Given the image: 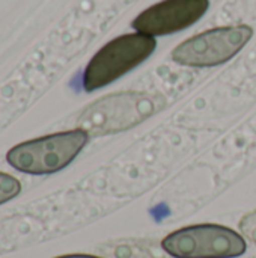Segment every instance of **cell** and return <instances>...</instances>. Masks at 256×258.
Listing matches in <instances>:
<instances>
[{
	"label": "cell",
	"instance_id": "1",
	"mask_svg": "<svg viewBox=\"0 0 256 258\" xmlns=\"http://www.w3.org/2000/svg\"><path fill=\"white\" fill-rule=\"evenodd\" d=\"M164 106L161 97L146 92H118L91 103L80 113L77 128L92 136L125 132L152 116Z\"/></svg>",
	"mask_w": 256,
	"mask_h": 258
},
{
	"label": "cell",
	"instance_id": "2",
	"mask_svg": "<svg viewBox=\"0 0 256 258\" xmlns=\"http://www.w3.org/2000/svg\"><path fill=\"white\" fill-rule=\"evenodd\" d=\"M89 135L80 128L53 133L12 147L8 163L26 174H53L68 166L88 144Z\"/></svg>",
	"mask_w": 256,
	"mask_h": 258
},
{
	"label": "cell",
	"instance_id": "3",
	"mask_svg": "<svg viewBox=\"0 0 256 258\" xmlns=\"http://www.w3.org/2000/svg\"><path fill=\"white\" fill-rule=\"evenodd\" d=\"M155 47V38L139 32L112 39L89 60L83 74L84 89L92 92L110 85L146 60Z\"/></svg>",
	"mask_w": 256,
	"mask_h": 258
},
{
	"label": "cell",
	"instance_id": "4",
	"mask_svg": "<svg viewBox=\"0 0 256 258\" xmlns=\"http://www.w3.org/2000/svg\"><path fill=\"white\" fill-rule=\"evenodd\" d=\"M161 248L175 258H235L244 254V239L231 228L202 224L174 231Z\"/></svg>",
	"mask_w": 256,
	"mask_h": 258
},
{
	"label": "cell",
	"instance_id": "5",
	"mask_svg": "<svg viewBox=\"0 0 256 258\" xmlns=\"http://www.w3.org/2000/svg\"><path fill=\"white\" fill-rule=\"evenodd\" d=\"M252 35L253 29L246 24L216 27L177 45L172 59L187 67H216L234 57Z\"/></svg>",
	"mask_w": 256,
	"mask_h": 258
},
{
	"label": "cell",
	"instance_id": "6",
	"mask_svg": "<svg viewBox=\"0 0 256 258\" xmlns=\"http://www.w3.org/2000/svg\"><path fill=\"white\" fill-rule=\"evenodd\" d=\"M208 0H163L140 12L133 27L148 36H163L195 24L207 11Z\"/></svg>",
	"mask_w": 256,
	"mask_h": 258
},
{
	"label": "cell",
	"instance_id": "7",
	"mask_svg": "<svg viewBox=\"0 0 256 258\" xmlns=\"http://www.w3.org/2000/svg\"><path fill=\"white\" fill-rule=\"evenodd\" d=\"M20 192H21L20 181L9 174L0 172V204L14 200Z\"/></svg>",
	"mask_w": 256,
	"mask_h": 258
},
{
	"label": "cell",
	"instance_id": "8",
	"mask_svg": "<svg viewBox=\"0 0 256 258\" xmlns=\"http://www.w3.org/2000/svg\"><path fill=\"white\" fill-rule=\"evenodd\" d=\"M240 231L241 234L256 245V210L247 213L241 221H240Z\"/></svg>",
	"mask_w": 256,
	"mask_h": 258
},
{
	"label": "cell",
	"instance_id": "9",
	"mask_svg": "<svg viewBox=\"0 0 256 258\" xmlns=\"http://www.w3.org/2000/svg\"><path fill=\"white\" fill-rule=\"evenodd\" d=\"M56 258H101V257H95V255H84V254H72V255H62V257H56Z\"/></svg>",
	"mask_w": 256,
	"mask_h": 258
}]
</instances>
